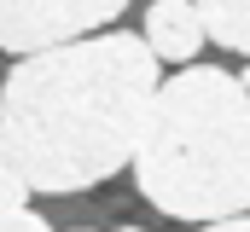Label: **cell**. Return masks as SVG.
<instances>
[{
  "label": "cell",
  "instance_id": "3",
  "mask_svg": "<svg viewBox=\"0 0 250 232\" xmlns=\"http://www.w3.org/2000/svg\"><path fill=\"white\" fill-rule=\"evenodd\" d=\"M128 0H0V53H41L123 18Z\"/></svg>",
  "mask_w": 250,
  "mask_h": 232
},
{
  "label": "cell",
  "instance_id": "4",
  "mask_svg": "<svg viewBox=\"0 0 250 232\" xmlns=\"http://www.w3.org/2000/svg\"><path fill=\"white\" fill-rule=\"evenodd\" d=\"M146 41L163 64H192L198 47L209 41L204 35V18H198V0H151L146 12Z\"/></svg>",
  "mask_w": 250,
  "mask_h": 232
},
{
  "label": "cell",
  "instance_id": "1",
  "mask_svg": "<svg viewBox=\"0 0 250 232\" xmlns=\"http://www.w3.org/2000/svg\"><path fill=\"white\" fill-rule=\"evenodd\" d=\"M157 64L151 41L123 29L23 53L0 87V139L29 186L70 197L128 169L157 93Z\"/></svg>",
  "mask_w": 250,
  "mask_h": 232
},
{
  "label": "cell",
  "instance_id": "6",
  "mask_svg": "<svg viewBox=\"0 0 250 232\" xmlns=\"http://www.w3.org/2000/svg\"><path fill=\"white\" fill-rule=\"evenodd\" d=\"M29 174L18 169V157L6 151V139H0V209H18V203H29Z\"/></svg>",
  "mask_w": 250,
  "mask_h": 232
},
{
  "label": "cell",
  "instance_id": "7",
  "mask_svg": "<svg viewBox=\"0 0 250 232\" xmlns=\"http://www.w3.org/2000/svg\"><path fill=\"white\" fill-rule=\"evenodd\" d=\"M0 232H47V221L29 203H18V209H0Z\"/></svg>",
  "mask_w": 250,
  "mask_h": 232
},
{
  "label": "cell",
  "instance_id": "5",
  "mask_svg": "<svg viewBox=\"0 0 250 232\" xmlns=\"http://www.w3.org/2000/svg\"><path fill=\"white\" fill-rule=\"evenodd\" d=\"M198 18H204L209 41L250 58V0H198Z\"/></svg>",
  "mask_w": 250,
  "mask_h": 232
},
{
  "label": "cell",
  "instance_id": "8",
  "mask_svg": "<svg viewBox=\"0 0 250 232\" xmlns=\"http://www.w3.org/2000/svg\"><path fill=\"white\" fill-rule=\"evenodd\" d=\"M239 81H245V87H250V70H245V76H239Z\"/></svg>",
  "mask_w": 250,
  "mask_h": 232
},
{
  "label": "cell",
  "instance_id": "2",
  "mask_svg": "<svg viewBox=\"0 0 250 232\" xmlns=\"http://www.w3.org/2000/svg\"><path fill=\"white\" fill-rule=\"evenodd\" d=\"M140 197L175 221H221L250 209V87L215 64L157 81L134 145Z\"/></svg>",
  "mask_w": 250,
  "mask_h": 232
}]
</instances>
